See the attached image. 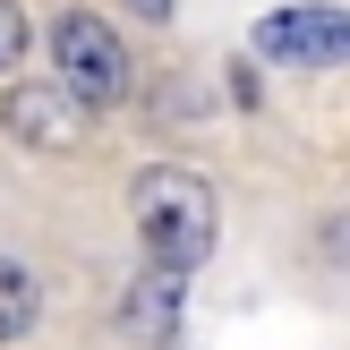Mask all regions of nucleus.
<instances>
[{"mask_svg": "<svg viewBox=\"0 0 350 350\" xmlns=\"http://www.w3.org/2000/svg\"><path fill=\"white\" fill-rule=\"evenodd\" d=\"M129 214H137V239L154 248V265H180V273H197L205 256H214V188H205L197 171H180V163H154V171H137V188H129Z\"/></svg>", "mask_w": 350, "mask_h": 350, "instance_id": "f257e3e1", "label": "nucleus"}, {"mask_svg": "<svg viewBox=\"0 0 350 350\" xmlns=\"http://www.w3.org/2000/svg\"><path fill=\"white\" fill-rule=\"evenodd\" d=\"M51 60H60V85L85 111H111V103L129 94V51H120V34L103 26L94 9H68L60 26H51Z\"/></svg>", "mask_w": 350, "mask_h": 350, "instance_id": "f03ea898", "label": "nucleus"}, {"mask_svg": "<svg viewBox=\"0 0 350 350\" xmlns=\"http://www.w3.org/2000/svg\"><path fill=\"white\" fill-rule=\"evenodd\" d=\"M256 51L282 68H334L350 60V9H273L256 26Z\"/></svg>", "mask_w": 350, "mask_h": 350, "instance_id": "7ed1b4c3", "label": "nucleus"}, {"mask_svg": "<svg viewBox=\"0 0 350 350\" xmlns=\"http://www.w3.org/2000/svg\"><path fill=\"white\" fill-rule=\"evenodd\" d=\"M0 129H9L17 146H34V154H68L85 137V103L68 94V85H9V94H0Z\"/></svg>", "mask_w": 350, "mask_h": 350, "instance_id": "20e7f679", "label": "nucleus"}, {"mask_svg": "<svg viewBox=\"0 0 350 350\" xmlns=\"http://www.w3.org/2000/svg\"><path fill=\"white\" fill-rule=\"evenodd\" d=\"M180 282H188L180 265H146V282H137V291H129V308H120V317H129V334H137V342H154V334H171V317H180Z\"/></svg>", "mask_w": 350, "mask_h": 350, "instance_id": "39448f33", "label": "nucleus"}, {"mask_svg": "<svg viewBox=\"0 0 350 350\" xmlns=\"http://www.w3.org/2000/svg\"><path fill=\"white\" fill-rule=\"evenodd\" d=\"M34 317H43V291H34V273L17 265V256H0V342L34 334Z\"/></svg>", "mask_w": 350, "mask_h": 350, "instance_id": "423d86ee", "label": "nucleus"}, {"mask_svg": "<svg viewBox=\"0 0 350 350\" xmlns=\"http://www.w3.org/2000/svg\"><path fill=\"white\" fill-rule=\"evenodd\" d=\"M34 51V34H26V9H17V0H0V68H17Z\"/></svg>", "mask_w": 350, "mask_h": 350, "instance_id": "0eeeda50", "label": "nucleus"}, {"mask_svg": "<svg viewBox=\"0 0 350 350\" xmlns=\"http://www.w3.org/2000/svg\"><path fill=\"white\" fill-rule=\"evenodd\" d=\"M129 9H137V17H171V0H129Z\"/></svg>", "mask_w": 350, "mask_h": 350, "instance_id": "6e6552de", "label": "nucleus"}]
</instances>
